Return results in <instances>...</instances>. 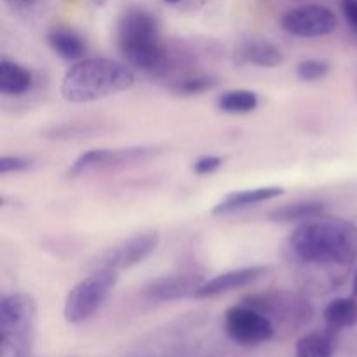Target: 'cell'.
Wrapping results in <instances>:
<instances>
[{"instance_id":"obj_17","label":"cell","mask_w":357,"mask_h":357,"mask_svg":"<svg viewBox=\"0 0 357 357\" xmlns=\"http://www.w3.org/2000/svg\"><path fill=\"white\" fill-rule=\"evenodd\" d=\"M324 204L317 201H298L291 204L279 206L272 209L267 215L271 222L275 223H293V222H307V220L317 218L323 215Z\"/></svg>"},{"instance_id":"obj_8","label":"cell","mask_w":357,"mask_h":357,"mask_svg":"<svg viewBox=\"0 0 357 357\" xmlns=\"http://www.w3.org/2000/svg\"><path fill=\"white\" fill-rule=\"evenodd\" d=\"M157 153L155 149L150 146H129V149H98L89 150L73 160L68 167L66 174L68 178L84 176V174L96 173V171L117 169V167L131 166V164L143 162L146 159H152Z\"/></svg>"},{"instance_id":"obj_1","label":"cell","mask_w":357,"mask_h":357,"mask_svg":"<svg viewBox=\"0 0 357 357\" xmlns=\"http://www.w3.org/2000/svg\"><path fill=\"white\" fill-rule=\"evenodd\" d=\"M286 251L305 268L307 284L337 288L357 258V227L344 218L307 220L288 237Z\"/></svg>"},{"instance_id":"obj_10","label":"cell","mask_w":357,"mask_h":357,"mask_svg":"<svg viewBox=\"0 0 357 357\" xmlns=\"http://www.w3.org/2000/svg\"><path fill=\"white\" fill-rule=\"evenodd\" d=\"M159 234L157 232H143L135 234L129 239L122 241L117 246L110 248L100 255L94 264V268H114V271H124L135 265L142 264L143 260L150 257L159 246Z\"/></svg>"},{"instance_id":"obj_3","label":"cell","mask_w":357,"mask_h":357,"mask_svg":"<svg viewBox=\"0 0 357 357\" xmlns=\"http://www.w3.org/2000/svg\"><path fill=\"white\" fill-rule=\"evenodd\" d=\"M117 45L126 61L143 72L166 70L167 51L160 42L157 17L145 9H128L117 24Z\"/></svg>"},{"instance_id":"obj_9","label":"cell","mask_w":357,"mask_h":357,"mask_svg":"<svg viewBox=\"0 0 357 357\" xmlns=\"http://www.w3.org/2000/svg\"><path fill=\"white\" fill-rule=\"evenodd\" d=\"M281 26L295 37H324L337 28V16L331 9L317 3L289 9L281 17Z\"/></svg>"},{"instance_id":"obj_18","label":"cell","mask_w":357,"mask_h":357,"mask_svg":"<svg viewBox=\"0 0 357 357\" xmlns=\"http://www.w3.org/2000/svg\"><path fill=\"white\" fill-rule=\"evenodd\" d=\"M335 333L333 330L310 331L298 338L295 349V357H333L335 354Z\"/></svg>"},{"instance_id":"obj_23","label":"cell","mask_w":357,"mask_h":357,"mask_svg":"<svg viewBox=\"0 0 357 357\" xmlns=\"http://www.w3.org/2000/svg\"><path fill=\"white\" fill-rule=\"evenodd\" d=\"M223 166V157L218 155H204L199 157L197 160H194L192 164V171L199 176H208V174H213L216 169Z\"/></svg>"},{"instance_id":"obj_5","label":"cell","mask_w":357,"mask_h":357,"mask_svg":"<svg viewBox=\"0 0 357 357\" xmlns=\"http://www.w3.org/2000/svg\"><path fill=\"white\" fill-rule=\"evenodd\" d=\"M244 305L257 309L268 317L275 331H291L305 326L314 316V309L303 295L288 289H268L261 293H251L244 296Z\"/></svg>"},{"instance_id":"obj_13","label":"cell","mask_w":357,"mask_h":357,"mask_svg":"<svg viewBox=\"0 0 357 357\" xmlns=\"http://www.w3.org/2000/svg\"><path fill=\"white\" fill-rule=\"evenodd\" d=\"M282 194H284L282 187H257L248 188V190L230 192L213 208V215H230V213L241 211V209L264 204L272 199L281 197Z\"/></svg>"},{"instance_id":"obj_21","label":"cell","mask_w":357,"mask_h":357,"mask_svg":"<svg viewBox=\"0 0 357 357\" xmlns=\"http://www.w3.org/2000/svg\"><path fill=\"white\" fill-rule=\"evenodd\" d=\"M216 86V79L209 75H195V77H187L183 80H178L173 86V91L178 94H183V96H194V94L206 93V91L213 89Z\"/></svg>"},{"instance_id":"obj_15","label":"cell","mask_w":357,"mask_h":357,"mask_svg":"<svg viewBox=\"0 0 357 357\" xmlns=\"http://www.w3.org/2000/svg\"><path fill=\"white\" fill-rule=\"evenodd\" d=\"M33 87V72L14 59H0V93L6 96H23Z\"/></svg>"},{"instance_id":"obj_14","label":"cell","mask_w":357,"mask_h":357,"mask_svg":"<svg viewBox=\"0 0 357 357\" xmlns=\"http://www.w3.org/2000/svg\"><path fill=\"white\" fill-rule=\"evenodd\" d=\"M284 59L282 51L268 40H248L236 49V61L241 65H257L275 68Z\"/></svg>"},{"instance_id":"obj_22","label":"cell","mask_w":357,"mask_h":357,"mask_svg":"<svg viewBox=\"0 0 357 357\" xmlns=\"http://www.w3.org/2000/svg\"><path fill=\"white\" fill-rule=\"evenodd\" d=\"M330 73V63L324 59H303L296 66V75L305 82H316Z\"/></svg>"},{"instance_id":"obj_24","label":"cell","mask_w":357,"mask_h":357,"mask_svg":"<svg viewBox=\"0 0 357 357\" xmlns=\"http://www.w3.org/2000/svg\"><path fill=\"white\" fill-rule=\"evenodd\" d=\"M31 169V160L20 155H6L0 160V173H21V171Z\"/></svg>"},{"instance_id":"obj_19","label":"cell","mask_w":357,"mask_h":357,"mask_svg":"<svg viewBox=\"0 0 357 357\" xmlns=\"http://www.w3.org/2000/svg\"><path fill=\"white\" fill-rule=\"evenodd\" d=\"M324 321L333 331L347 330L357 324V300L352 296L335 298L324 309Z\"/></svg>"},{"instance_id":"obj_28","label":"cell","mask_w":357,"mask_h":357,"mask_svg":"<svg viewBox=\"0 0 357 357\" xmlns=\"http://www.w3.org/2000/svg\"><path fill=\"white\" fill-rule=\"evenodd\" d=\"M94 3H96V6H103L105 2H107V0H93Z\"/></svg>"},{"instance_id":"obj_27","label":"cell","mask_w":357,"mask_h":357,"mask_svg":"<svg viewBox=\"0 0 357 357\" xmlns=\"http://www.w3.org/2000/svg\"><path fill=\"white\" fill-rule=\"evenodd\" d=\"M17 2L24 3V6H31V3H33V2H35V0H17Z\"/></svg>"},{"instance_id":"obj_11","label":"cell","mask_w":357,"mask_h":357,"mask_svg":"<svg viewBox=\"0 0 357 357\" xmlns=\"http://www.w3.org/2000/svg\"><path fill=\"white\" fill-rule=\"evenodd\" d=\"M202 278L195 272H183V274L160 275L152 279L143 288V298L150 303L174 302V300L194 296L199 286L202 284Z\"/></svg>"},{"instance_id":"obj_16","label":"cell","mask_w":357,"mask_h":357,"mask_svg":"<svg viewBox=\"0 0 357 357\" xmlns=\"http://www.w3.org/2000/svg\"><path fill=\"white\" fill-rule=\"evenodd\" d=\"M47 42L52 51L66 61H80L87 52V44L82 35L66 26H54L49 30Z\"/></svg>"},{"instance_id":"obj_6","label":"cell","mask_w":357,"mask_h":357,"mask_svg":"<svg viewBox=\"0 0 357 357\" xmlns=\"http://www.w3.org/2000/svg\"><path fill=\"white\" fill-rule=\"evenodd\" d=\"M119 281V271L96 268L91 275L77 282L66 295L63 314L70 324L89 321L105 305Z\"/></svg>"},{"instance_id":"obj_26","label":"cell","mask_w":357,"mask_h":357,"mask_svg":"<svg viewBox=\"0 0 357 357\" xmlns=\"http://www.w3.org/2000/svg\"><path fill=\"white\" fill-rule=\"evenodd\" d=\"M352 289H354V295L357 296V271H356V275H354V284H352Z\"/></svg>"},{"instance_id":"obj_2","label":"cell","mask_w":357,"mask_h":357,"mask_svg":"<svg viewBox=\"0 0 357 357\" xmlns=\"http://www.w3.org/2000/svg\"><path fill=\"white\" fill-rule=\"evenodd\" d=\"M131 66L110 58L80 59L70 66L61 82V96L70 103H89L135 86Z\"/></svg>"},{"instance_id":"obj_20","label":"cell","mask_w":357,"mask_h":357,"mask_svg":"<svg viewBox=\"0 0 357 357\" xmlns=\"http://www.w3.org/2000/svg\"><path fill=\"white\" fill-rule=\"evenodd\" d=\"M258 103H260L258 94L250 89L225 91L223 94H220L218 101H216L220 110L230 115L251 114L253 110H257Z\"/></svg>"},{"instance_id":"obj_12","label":"cell","mask_w":357,"mask_h":357,"mask_svg":"<svg viewBox=\"0 0 357 357\" xmlns=\"http://www.w3.org/2000/svg\"><path fill=\"white\" fill-rule=\"evenodd\" d=\"M267 271V267L253 265V267L234 268V271L223 272V274H218L209 279V281L202 282L197 291H195L194 298H215V296L223 295V293L246 288V286L253 284L258 279L264 278Z\"/></svg>"},{"instance_id":"obj_29","label":"cell","mask_w":357,"mask_h":357,"mask_svg":"<svg viewBox=\"0 0 357 357\" xmlns=\"http://www.w3.org/2000/svg\"><path fill=\"white\" fill-rule=\"evenodd\" d=\"M167 3H176V2H180V0H166Z\"/></svg>"},{"instance_id":"obj_4","label":"cell","mask_w":357,"mask_h":357,"mask_svg":"<svg viewBox=\"0 0 357 357\" xmlns=\"http://www.w3.org/2000/svg\"><path fill=\"white\" fill-rule=\"evenodd\" d=\"M37 303L28 293H10L0 302V357H30Z\"/></svg>"},{"instance_id":"obj_25","label":"cell","mask_w":357,"mask_h":357,"mask_svg":"<svg viewBox=\"0 0 357 357\" xmlns=\"http://www.w3.org/2000/svg\"><path fill=\"white\" fill-rule=\"evenodd\" d=\"M342 10L351 30L357 35V0H342Z\"/></svg>"},{"instance_id":"obj_7","label":"cell","mask_w":357,"mask_h":357,"mask_svg":"<svg viewBox=\"0 0 357 357\" xmlns=\"http://www.w3.org/2000/svg\"><path fill=\"white\" fill-rule=\"evenodd\" d=\"M223 328L230 340L244 347L265 344L278 333L268 317L244 303L227 309L223 316Z\"/></svg>"}]
</instances>
